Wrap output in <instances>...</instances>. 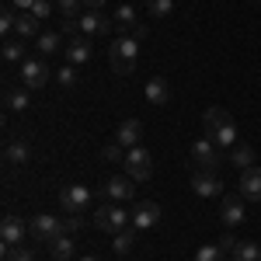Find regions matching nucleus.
Returning <instances> with one entry per match:
<instances>
[{
  "mask_svg": "<svg viewBox=\"0 0 261 261\" xmlns=\"http://www.w3.org/2000/svg\"><path fill=\"white\" fill-rule=\"evenodd\" d=\"M81 226H84V216H66V220H63V233L73 237V233H81Z\"/></svg>",
  "mask_w": 261,
  "mask_h": 261,
  "instance_id": "nucleus-35",
  "label": "nucleus"
},
{
  "mask_svg": "<svg viewBox=\"0 0 261 261\" xmlns=\"http://www.w3.org/2000/svg\"><path fill=\"white\" fill-rule=\"evenodd\" d=\"M129 4H133V0H129Z\"/></svg>",
  "mask_w": 261,
  "mask_h": 261,
  "instance_id": "nucleus-41",
  "label": "nucleus"
},
{
  "mask_svg": "<svg viewBox=\"0 0 261 261\" xmlns=\"http://www.w3.org/2000/svg\"><path fill=\"white\" fill-rule=\"evenodd\" d=\"M241 199L244 202H261V167L241 171Z\"/></svg>",
  "mask_w": 261,
  "mask_h": 261,
  "instance_id": "nucleus-11",
  "label": "nucleus"
},
{
  "mask_svg": "<svg viewBox=\"0 0 261 261\" xmlns=\"http://www.w3.org/2000/svg\"><path fill=\"white\" fill-rule=\"evenodd\" d=\"M223 247V254H226V251H230V254H233V247H237V237H230V233H223L220 241H216Z\"/></svg>",
  "mask_w": 261,
  "mask_h": 261,
  "instance_id": "nucleus-37",
  "label": "nucleus"
},
{
  "mask_svg": "<svg viewBox=\"0 0 261 261\" xmlns=\"http://www.w3.org/2000/svg\"><path fill=\"white\" fill-rule=\"evenodd\" d=\"M192 188H195V195H202V199H216L223 192V181H220V174H202V171H195L192 174Z\"/></svg>",
  "mask_w": 261,
  "mask_h": 261,
  "instance_id": "nucleus-13",
  "label": "nucleus"
},
{
  "mask_svg": "<svg viewBox=\"0 0 261 261\" xmlns=\"http://www.w3.org/2000/svg\"><path fill=\"white\" fill-rule=\"evenodd\" d=\"M220 220L223 226H241L247 216H244V202L237 195H230V199H223V209H220Z\"/></svg>",
  "mask_w": 261,
  "mask_h": 261,
  "instance_id": "nucleus-15",
  "label": "nucleus"
},
{
  "mask_svg": "<svg viewBox=\"0 0 261 261\" xmlns=\"http://www.w3.org/2000/svg\"><path fill=\"white\" fill-rule=\"evenodd\" d=\"M24 233H28V226L21 223V216H4V223H0V241H4V251H7V247H21Z\"/></svg>",
  "mask_w": 261,
  "mask_h": 261,
  "instance_id": "nucleus-10",
  "label": "nucleus"
},
{
  "mask_svg": "<svg viewBox=\"0 0 261 261\" xmlns=\"http://www.w3.org/2000/svg\"><path fill=\"white\" fill-rule=\"evenodd\" d=\"M140 133H143V125L136 119H125L119 122V129H115V143H122L125 150H133L136 143H140Z\"/></svg>",
  "mask_w": 261,
  "mask_h": 261,
  "instance_id": "nucleus-18",
  "label": "nucleus"
},
{
  "mask_svg": "<svg viewBox=\"0 0 261 261\" xmlns=\"http://www.w3.org/2000/svg\"><path fill=\"white\" fill-rule=\"evenodd\" d=\"M112 21H115L119 32H129V35H133V32H136V11H133V4H122Z\"/></svg>",
  "mask_w": 261,
  "mask_h": 261,
  "instance_id": "nucleus-21",
  "label": "nucleus"
},
{
  "mask_svg": "<svg viewBox=\"0 0 261 261\" xmlns=\"http://www.w3.org/2000/svg\"><path fill=\"white\" fill-rule=\"evenodd\" d=\"M87 205H91V188H84V185H66L60 192V209L66 216H84Z\"/></svg>",
  "mask_w": 261,
  "mask_h": 261,
  "instance_id": "nucleus-6",
  "label": "nucleus"
},
{
  "mask_svg": "<svg viewBox=\"0 0 261 261\" xmlns=\"http://www.w3.org/2000/svg\"><path fill=\"white\" fill-rule=\"evenodd\" d=\"M35 45H39L42 56H53V53H60V35L56 32H42L39 39H35Z\"/></svg>",
  "mask_w": 261,
  "mask_h": 261,
  "instance_id": "nucleus-25",
  "label": "nucleus"
},
{
  "mask_svg": "<svg viewBox=\"0 0 261 261\" xmlns=\"http://www.w3.org/2000/svg\"><path fill=\"white\" fill-rule=\"evenodd\" d=\"M84 7H87V11H101V7H105V4H108V0H81Z\"/></svg>",
  "mask_w": 261,
  "mask_h": 261,
  "instance_id": "nucleus-39",
  "label": "nucleus"
},
{
  "mask_svg": "<svg viewBox=\"0 0 261 261\" xmlns=\"http://www.w3.org/2000/svg\"><path fill=\"white\" fill-rule=\"evenodd\" d=\"M230 164H233L237 171H247V167H254V150H251V146H233V153H230Z\"/></svg>",
  "mask_w": 261,
  "mask_h": 261,
  "instance_id": "nucleus-23",
  "label": "nucleus"
},
{
  "mask_svg": "<svg viewBox=\"0 0 261 261\" xmlns=\"http://www.w3.org/2000/svg\"><path fill=\"white\" fill-rule=\"evenodd\" d=\"M87 60H91V39H87V35H77V39H70L66 63L73 66V63H87Z\"/></svg>",
  "mask_w": 261,
  "mask_h": 261,
  "instance_id": "nucleus-20",
  "label": "nucleus"
},
{
  "mask_svg": "<svg viewBox=\"0 0 261 261\" xmlns=\"http://www.w3.org/2000/svg\"><path fill=\"white\" fill-rule=\"evenodd\" d=\"M45 247H49V258H53V261H70V258H73V251H77V244H73L70 233H60L56 241L45 244Z\"/></svg>",
  "mask_w": 261,
  "mask_h": 261,
  "instance_id": "nucleus-19",
  "label": "nucleus"
},
{
  "mask_svg": "<svg viewBox=\"0 0 261 261\" xmlns=\"http://www.w3.org/2000/svg\"><path fill=\"white\" fill-rule=\"evenodd\" d=\"M146 101H150L153 108H164V105L171 101V87H167L164 77H150V81H146Z\"/></svg>",
  "mask_w": 261,
  "mask_h": 261,
  "instance_id": "nucleus-16",
  "label": "nucleus"
},
{
  "mask_svg": "<svg viewBox=\"0 0 261 261\" xmlns=\"http://www.w3.org/2000/svg\"><path fill=\"white\" fill-rule=\"evenodd\" d=\"M81 0H56V11H60L63 18H81Z\"/></svg>",
  "mask_w": 261,
  "mask_h": 261,
  "instance_id": "nucleus-31",
  "label": "nucleus"
},
{
  "mask_svg": "<svg viewBox=\"0 0 261 261\" xmlns=\"http://www.w3.org/2000/svg\"><path fill=\"white\" fill-rule=\"evenodd\" d=\"M233 261H261V244L237 241V247H233Z\"/></svg>",
  "mask_w": 261,
  "mask_h": 261,
  "instance_id": "nucleus-22",
  "label": "nucleus"
},
{
  "mask_svg": "<svg viewBox=\"0 0 261 261\" xmlns=\"http://www.w3.org/2000/svg\"><path fill=\"white\" fill-rule=\"evenodd\" d=\"M14 35L18 39H39L42 35V21L32 14V11H21L18 21H14Z\"/></svg>",
  "mask_w": 261,
  "mask_h": 261,
  "instance_id": "nucleus-14",
  "label": "nucleus"
},
{
  "mask_svg": "<svg viewBox=\"0 0 261 261\" xmlns=\"http://www.w3.org/2000/svg\"><path fill=\"white\" fill-rule=\"evenodd\" d=\"M101 157L112 161V164H122V161H125V146H122V143H108V146L101 150Z\"/></svg>",
  "mask_w": 261,
  "mask_h": 261,
  "instance_id": "nucleus-32",
  "label": "nucleus"
},
{
  "mask_svg": "<svg viewBox=\"0 0 261 261\" xmlns=\"http://www.w3.org/2000/svg\"><path fill=\"white\" fill-rule=\"evenodd\" d=\"M105 199H112V202L133 199V178H108L105 181Z\"/></svg>",
  "mask_w": 261,
  "mask_h": 261,
  "instance_id": "nucleus-17",
  "label": "nucleus"
},
{
  "mask_svg": "<svg viewBox=\"0 0 261 261\" xmlns=\"http://www.w3.org/2000/svg\"><path fill=\"white\" fill-rule=\"evenodd\" d=\"M56 81H60L63 87H77V70L66 63V66H60V70H56Z\"/></svg>",
  "mask_w": 261,
  "mask_h": 261,
  "instance_id": "nucleus-33",
  "label": "nucleus"
},
{
  "mask_svg": "<svg viewBox=\"0 0 261 261\" xmlns=\"http://www.w3.org/2000/svg\"><path fill=\"white\" fill-rule=\"evenodd\" d=\"M122 167H125V178H133V181H150V174H153V157H150L143 146H133V150H125V161H122Z\"/></svg>",
  "mask_w": 261,
  "mask_h": 261,
  "instance_id": "nucleus-5",
  "label": "nucleus"
},
{
  "mask_svg": "<svg viewBox=\"0 0 261 261\" xmlns=\"http://www.w3.org/2000/svg\"><path fill=\"white\" fill-rule=\"evenodd\" d=\"M161 223V205L157 202H140L136 209H133V226L136 230H150V226H157Z\"/></svg>",
  "mask_w": 261,
  "mask_h": 261,
  "instance_id": "nucleus-12",
  "label": "nucleus"
},
{
  "mask_svg": "<svg viewBox=\"0 0 261 261\" xmlns=\"http://www.w3.org/2000/svg\"><path fill=\"white\" fill-rule=\"evenodd\" d=\"M195 261H223V247L220 244H202L195 251Z\"/></svg>",
  "mask_w": 261,
  "mask_h": 261,
  "instance_id": "nucleus-29",
  "label": "nucleus"
},
{
  "mask_svg": "<svg viewBox=\"0 0 261 261\" xmlns=\"http://www.w3.org/2000/svg\"><path fill=\"white\" fill-rule=\"evenodd\" d=\"M133 244H136V226H129V230H122V233H115V254H129L133 251Z\"/></svg>",
  "mask_w": 261,
  "mask_h": 261,
  "instance_id": "nucleus-26",
  "label": "nucleus"
},
{
  "mask_svg": "<svg viewBox=\"0 0 261 261\" xmlns=\"http://www.w3.org/2000/svg\"><path fill=\"white\" fill-rule=\"evenodd\" d=\"M4 261H35V254L28 247H7L4 251Z\"/></svg>",
  "mask_w": 261,
  "mask_h": 261,
  "instance_id": "nucleus-34",
  "label": "nucleus"
},
{
  "mask_svg": "<svg viewBox=\"0 0 261 261\" xmlns=\"http://www.w3.org/2000/svg\"><path fill=\"white\" fill-rule=\"evenodd\" d=\"M32 14H35L39 21H45L49 14H53V4H49V0H35V7H32Z\"/></svg>",
  "mask_w": 261,
  "mask_h": 261,
  "instance_id": "nucleus-36",
  "label": "nucleus"
},
{
  "mask_svg": "<svg viewBox=\"0 0 261 261\" xmlns=\"http://www.w3.org/2000/svg\"><path fill=\"white\" fill-rule=\"evenodd\" d=\"M28 233L39 244H53L63 233V220L49 216V213H39V216H32V223H28Z\"/></svg>",
  "mask_w": 261,
  "mask_h": 261,
  "instance_id": "nucleus-7",
  "label": "nucleus"
},
{
  "mask_svg": "<svg viewBox=\"0 0 261 261\" xmlns=\"http://www.w3.org/2000/svg\"><path fill=\"white\" fill-rule=\"evenodd\" d=\"M202 129H205V136L216 143V146H233V143H237V125H233V119H230V112L220 108V105L205 108Z\"/></svg>",
  "mask_w": 261,
  "mask_h": 261,
  "instance_id": "nucleus-1",
  "label": "nucleus"
},
{
  "mask_svg": "<svg viewBox=\"0 0 261 261\" xmlns=\"http://www.w3.org/2000/svg\"><path fill=\"white\" fill-rule=\"evenodd\" d=\"M94 226L105 230V233H122V230H129L133 226V213H125L122 205H101L98 213H94Z\"/></svg>",
  "mask_w": 261,
  "mask_h": 261,
  "instance_id": "nucleus-4",
  "label": "nucleus"
},
{
  "mask_svg": "<svg viewBox=\"0 0 261 261\" xmlns=\"http://www.w3.org/2000/svg\"><path fill=\"white\" fill-rule=\"evenodd\" d=\"M108 66L119 77H133L136 73V39H119L108 49Z\"/></svg>",
  "mask_w": 261,
  "mask_h": 261,
  "instance_id": "nucleus-2",
  "label": "nucleus"
},
{
  "mask_svg": "<svg viewBox=\"0 0 261 261\" xmlns=\"http://www.w3.org/2000/svg\"><path fill=\"white\" fill-rule=\"evenodd\" d=\"M192 164H195V171H202V174H216V167H220V146L209 140V136H202V140L192 143Z\"/></svg>",
  "mask_w": 261,
  "mask_h": 261,
  "instance_id": "nucleus-3",
  "label": "nucleus"
},
{
  "mask_svg": "<svg viewBox=\"0 0 261 261\" xmlns=\"http://www.w3.org/2000/svg\"><path fill=\"white\" fill-rule=\"evenodd\" d=\"M77 21H81V35H108L115 28V21L105 18L101 11H84Z\"/></svg>",
  "mask_w": 261,
  "mask_h": 261,
  "instance_id": "nucleus-9",
  "label": "nucleus"
},
{
  "mask_svg": "<svg viewBox=\"0 0 261 261\" xmlns=\"http://www.w3.org/2000/svg\"><path fill=\"white\" fill-rule=\"evenodd\" d=\"M146 11H150V18H167L174 11V0H146Z\"/></svg>",
  "mask_w": 261,
  "mask_h": 261,
  "instance_id": "nucleus-28",
  "label": "nucleus"
},
{
  "mask_svg": "<svg viewBox=\"0 0 261 261\" xmlns=\"http://www.w3.org/2000/svg\"><path fill=\"white\" fill-rule=\"evenodd\" d=\"M4 157H7V164H28V146L21 140H11L7 150H4Z\"/></svg>",
  "mask_w": 261,
  "mask_h": 261,
  "instance_id": "nucleus-24",
  "label": "nucleus"
},
{
  "mask_svg": "<svg viewBox=\"0 0 261 261\" xmlns=\"http://www.w3.org/2000/svg\"><path fill=\"white\" fill-rule=\"evenodd\" d=\"M21 84L28 87V91H39L49 84V66L42 60H24L21 63Z\"/></svg>",
  "mask_w": 261,
  "mask_h": 261,
  "instance_id": "nucleus-8",
  "label": "nucleus"
},
{
  "mask_svg": "<svg viewBox=\"0 0 261 261\" xmlns=\"http://www.w3.org/2000/svg\"><path fill=\"white\" fill-rule=\"evenodd\" d=\"M11 7H18V11H32L35 7V0H7Z\"/></svg>",
  "mask_w": 261,
  "mask_h": 261,
  "instance_id": "nucleus-38",
  "label": "nucleus"
},
{
  "mask_svg": "<svg viewBox=\"0 0 261 261\" xmlns=\"http://www.w3.org/2000/svg\"><path fill=\"white\" fill-rule=\"evenodd\" d=\"M24 56V39H7L4 42V60L7 63H18Z\"/></svg>",
  "mask_w": 261,
  "mask_h": 261,
  "instance_id": "nucleus-27",
  "label": "nucleus"
},
{
  "mask_svg": "<svg viewBox=\"0 0 261 261\" xmlns=\"http://www.w3.org/2000/svg\"><path fill=\"white\" fill-rule=\"evenodd\" d=\"M81 261H101V258H98V254H87V258H81Z\"/></svg>",
  "mask_w": 261,
  "mask_h": 261,
  "instance_id": "nucleus-40",
  "label": "nucleus"
},
{
  "mask_svg": "<svg viewBox=\"0 0 261 261\" xmlns=\"http://www.w3.org/2000/svg\"><path fill=\"white\" fill-rule=\"evenodd\" d=\"M4 101H7V108H14V112H24V108L32 105L24 91H7V94H4Z\"/></svg>",
  "mask_w": 261,
  "mask_h": 261,
  "instance_id": "nucleus-30",
  "label": "nucleus"
}]
</instances>
